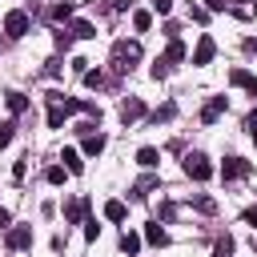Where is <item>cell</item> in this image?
<instances>
[{
  "label": "cell",
  "mask_w": 257,
  "mask_h": 257,
  "mask_svg": "<svg viewBox=\"0 0 257 257\" xmlns=\"http://www.w3.org/2000/svg\"><path fill=\"white\" fill-rule=\"evenodd\" d=\"M60 161H64V169H68V173H80V169H84V161H80V153H76V149H64V153H60Z\"/></svg>",
  "instance_id": "16"
},
{
  "label": "cell",
  "mask_w": 257,
  "mask_h": 257,
  "mask_svg": "<svg viewBox=\"0 0 257 257\" xmlns=\"http://www.w3.org/2000/svg\"><path fill=\"white\" fill-rule=\"evenodd\" d=\"M153 185H157V181H153V177H145V181H141V185H137V189H133V197H145V193H149V189H153Z\"/></svg>",
  "instance_id": "31"
},
{
  "label": "cell",
  "mask_w": 257,
  "mask_h": 257,
  "mask_svg": "<svg viewBox=\"0 0 257 257\" xmlns=\"http://www.w3.org/2000/svg\"><path fill=\"white\" fill-rule=\"evenodd\" d=\"M24 173H28V165H24V161H16V165H12V177H16V181H24Z\"/></svg>",
  "instance_id": "34"
},
{
  "label": "cell",
  "mask_w": 257,
  "mask_h": 257,
  "mask_svg": "<svg viewBox=\"0 0 257 257\" xmlns=\"http://www.w3.org/2000/svg\"><path fill=\"white\" fill-rule=\"evenodd\" d=\"M145 241H149V245H169V233H165L157 221H149V225H145Z\"/></svg>",
  "instance_id": "12"
},
{
  "label": "cell",
  "mask_w": 257,
  "mask_h": 257,
  "mask_svg": "<svg viewBox=\"0 0 257 257\" xmlns=\"http://www.w3.org/2000/svg\"><path fill=\"white\" fill-rule=\"evenodd\" d=\"M12 128H16L12 120H4V124H0V149H8V145H12Z\"/></svg>",
  "instance_id": "25"
},
{
  "label": "cell",
  "mask_w": 257,
  "mask_h": 257,
  "mask_svg": "<svg viewBox=\"0 0 257 257\" xmlns=\"http://www.w3.org/2000/svg\"><path fill=\"white\" fill-rule=\"evenodd\" d=\"M221 112H225V96H213V100H209V104L201 108V120H205V124H213V120H217Z\"/></svg>",
  "instance_id": "11"
},
{
  "label": "cell",
  "mask_w": 257,
  "mask_h": 257,
  "mask_svg": "<svg viewBox=\"0 0 257 257\" xmlns=\"http://www.w3.org/2000/svg\"><path fill=\"white\" fill-rule=\"evenodd\" d=\"M104 80H108V76H104L100 68H88V72H84V84H88V88H100Z\"/></svg>",
  "instance_id": "22"
},
{
  "label": "cell",
  "mask_w": 257,
  "mask_h": 257,
  "mask_svg": "<svg viewBox=\"0 0 257 257\" xmlns=\"http://www.w3.org/2000/svg\"><path fill=\"white\" fill-rule=\"evenodd\" d=\"M28 245H32V229H28V225H12V229H8V249L20 253V249H28Z\"/></svg>",
  "instance_id": "6"
},
{
  "label": "cell",
  "mask_w": 257,
  "mask_h": 257,
  "mask_svg": "<svg viewBox=\"0 0 257 257\" xmlns=\"http://www.w3.org/2000/svg\"><path fill=\"white\" fill-rule=\"evenodd\" d=\"M0 225H4V229H12V213H8V209H0Z\"/></svg>",
  "instance_id": "36"
},
{
  "label": "cell",
  "mask_w": 257,
  "mask_h": 257,
  "mask_svg": "<svg viewBox=\"0 0 257 257\" xmlns=\"http://www.w3.org/2000/svg\"><path fill=\"white\" fill-rule=\"evenodd\" d=\"M149 72H153V80H165V72H169V64H165V60H161V56H157V64H153V68H149Z\"/></svg>",
  "instance_id": "27"
},
{
  "label": "cell",
  "mask_w": 257,
  "mask_h": 257,
  "mask_svg": "<svg viewBox=\"0 0 257 257\" xmlns=\"http://www.w3.org/2000/svg\"><path fill=\"white\" fill-rule=\"evenodd\" d=\"M80 217H84V201H68V205H64V221H68V225H76Z\"/></svg>",
  "instance_id": "18"
},
{
  "label": "cell",
  "mask_w": 257,
  "mask_h": 257,
  "mask_svg": "<svg viewBox=\"0 0 257 257\" xmlns=\"http://www.w3.org/2000/svg\"><path fill=\"white\" fill-rule=\"evenodd\" d=\"M112 8H116V12H124V8H133V0H112Z\"/></svg>",
  "instance_id": "37"
},
{
  "label": "cell",
  "mask_w": 257,
  "mask_h": 257,
  "mask_svg": "<svg viewBox=\"0 0 257 257\" xmlns=\"http://www.w3.org/2000/svg\"><path fill=\"white\" fill-rule=\"evenodd\" d=\"M197 209H201V213H217V201H213V197H197Z\"/></svg>",
  "instance_id": "29"
},
{
  "label": "cell",
  "mask_w": 257,
  "mask_h": 257,
  "mask_svg": "<svg viewBox=\"0 0 257 257\" xmlns=\"http://www.w3.org/2000/svg\"><path fill=\"white\" fill-rule=\"evenodd\" d=\"M120 253L137 257V253H141V233H133V229H128V233H120Z\"/></svg>",
  "instance_id": "13"
},
{
  "label": "cell",
  "mask_w": 257,
  "mask_h": 257,
  "mask_svg": "<svg viewBox=\"0 0 257 257\" xmlns=\"http://www.w3.org/2000/svg\"><path fill=\"white\" fill-rule=\"evenodd\" d=\"M229 80H233L237 88H245V92H253V96H257V76H253V72H245V68H233V72H229Z\"/></svg>",
  "instance_id": "8"
},
{
  "label": "cell",
  "mask_w": 257,
  "mask_h": 257,
  "mask_svg": "<svg viewBox=\"0 0 257 257\" xmlns=\"http://www.w3.org/2000/svg\"><path fill=\"white\" fill-rule=\"evenodd\" d=\"M221 177H225V181H241V177H249V161H245V157H225Z\"/></svg>",
  "instance_id": "4"
},
{
  "label": "cell",
  "mask_w": 257,
  "mask_h": 257,
  "mask_svg": "<svg viewBox=\"0 0 257 257\" xmlns=\"http://www.w3.org/2000/svg\"><path fill=\"white\" fill-rule=\"evenodd\" d=\"M68 16H72V4H68V0H64V4H56V8H52V20H68Z\"/></svg>",
  "instance_id": "26"
},
{
  "label": "cell",
  "mask_w": 257,
  "mask_h": 257,
  "mask_svg": "<svg viewBox=\"0 0 257 257\" xmlns=\"http://www.w3.org/2000/svg\"><path fill=\"white\" fill-rule=\"evenodd\" d=\"M64 177H68V169H64V165H48V173H44V181H48V185H64Z\"/></svg>",
  "instance_id": "19"
},
{
  "label": "cell",
  "mask_w": 257,
  "mask_h": 257,
  "mask_svg": "<svg viewBox=\"0 0 257 257\" xmlns=\"http://www.w3.org/2000/svg\"><path fill=\"white\" fill-rule=\"evenodd\" d=\"M84 153H88V157L104 153V137H100V133H88V137H84Z\"/></svg>",
  "instance_id": "17"
},
{
  "label": "cell",
  "mask_w": 257,
  "mask_h": 257,
  "mask_svg": "<svg viewBox=\"0 0 257 257\" xmlns=\"http://www.w3.org/2000/svg\"><path fill=\"white\" fill-rule=\"evenodd\" d=\"M4 32H8L12 40H20V36L28 32V12H20V8H12V12L4 16Z\"/></svg>",
  "instance_id": "3"
},
{
  "label": "cell",
  "mask_w": 257,
  "mask_h": 257,
  "mask_svg": "<svg viewBox=\"0 0 257 257\" xmlns=\"http://www.w3.org/2000/svg\"><path fill=\"white\" fill-rule=\"evenodd\" d=\"M149 24H153V12H145V8H137V12H133V28H137V32H145Z\"/></svg>",
  "instance_id": "21"
},
{
  "label": "cell",
  "mask_w": 257,
  "mask_h": 257,
  "mask_svg": "<svg viewBox=\"0 0 257 257\" xmlns=\"http://www.w3.org/2000/svg\"><path fill=\"white\" fill-rule=\"evenodd\" d=\"M84 237L96 241V237H100V225H96V221H84Z\"/></svg>",
  "instance_id": "32"
},
{
  "label": "cell",
  "mask_w": 257,
  "mask_h": 257,
  "mask_svg": "<svg viewBox=\"0 0 257 257\" xmlns=\"http://www.w3.org/2000/svg\"><path fill=\"white\" fill-rule=\"evenodd\" d=\"M157 161H161V153H157L153 145H145V149H137V165H145V169H153Z\"/></svg>",
  "instance_id": "15"
},
{
  "label": "cell",
  "mask_w": 257,
  "mask_h": 257,
  "mask_svg": "<svg viewBox=\"0 0 257 257\" xmlns=\"http://www.w3.org/2000/svg\"><path fill=\"white\" fill-rule=\"evenodd\" d=\"M241 221H245V225H253V229H257V205H249V209H241Z\"/></svg>",
  "instance_id": "30"
},
{
  "label": "cell",
  "mask_w": 257,
  "mask_h": 257,
  "mask_svg": "<svg viewBox=\"0 0 257 257\" xmlns=\"http://www.w3.org/2000/svg\"><path fill=\"white\" fill-rule=\"evenodd\" d=\"M68 32H72L76 40H92V36H96V28H92L88 20H72V28H68Z\"/></svg>",
  "instance_id": "14"
},
{
  "label": "cell",
  "mask_w": 257,
  "mask_h": 257,
  "mask_svg": "<svg viewBox=\"0 0 257 257\" xmlns=\"http://www.w3.org/2000/svg\"><path fill=\"white\" fill-rule=\"evenodd\" d=\"M161 60H165V64H181V60H185V44L173 36V40L165 44V56H161Z\"/></svg>",
  "instance_id": "9"
},
{
  "label": "cell",
  "mask_w": 257,
  "mask_h": 257,
  "mask_svg": "<svg viewBox=\"0 0 257 257\" xmlns=\"http://www.w3.org/2000/svg\"><path fill=\"white\" fill-rule=\"evenodd\" d=\"M173 112H177V104H161V108H157V112H153V120H169V116H173Z\"/></svg>",
  "instance_id": "28"
},
{
  "label": "cell",
  "mask_w": 257,
  "mask_h": 257,
  "mask_svg": "<svg viewBox=\"0 0 257 257\" xmlns=\"http://www.w3.org/2000/svg\"><path fill=\"white\" fill-rule=\"evenodd\" d=\"M137 60H141V44L137 40H116L112 44V68L116 72H133Z\"/></svg>",
  "instance_id": "1"
},
{
  "label": "cell",
  "mask_w": 257,
  "mask_h": 257,
  "mask_svg": "<svg viewBox=\"0 0 257 257\" xmlns=\"http://www.w3.org/2000/svg\"><path fill=\"white\" fill-rule=\"evenodd\" d=\"M205 8H209V12H225V8H229V0H205Z\"/></svg>",
  "instance_id": "33"
},
{
  "label": "cell",
  "mask_w": 257,
  "mask_h": 257,
  "mask_svg": "<svg viewBox=\"0 0 257 257\" xmlns=\"http://www.w3.org/2000/svg\"><path fill=\"white\" fill-rule=\"evenodd\" d=\"M245 48H249V52H257V36H253V40H245Z\"/></svg>",
  "instance_id": "38"
},
{
  "label": "cell",
  "mask_w": 257,
  "mask_h": 257,
  "mask_svg": "<svg viewBox=\"0 0 257 257\" xmlns=\"http://www.w3.org/2000/svg\"><path fill=\"white\" fill-rule=\"evenodd\" d=\"M233 253V237H221L217 245H213V257H229Z\"/></svg>",
  "instance_id": "23"
},
{
  "label": "cell",
  "mask_w": 257,
  "mask_h": 257,
  "mask_svg": "<svg viewBox=\"0 0 257 257\" xmlns=\"http://www.w3.org/2000/svg\"><path fill=\"white\" fill-rule=\"evenodd\" d=\"M4 104H8V112H12V116L28 112V96H24V92H4Z\"/></svg>",
  "instance_id": "10"
},
{
  "label": "cell",
  "mask_w": 257,
  "mask_h": 257,
  "mask_svg": "<svg viewBox=\"0 0 257 257\" xmlns=\"http://www.w3.org/2000/svg\"><path fill=\"white\" fill-rule=\"evenodd\" d=\"M141 116H145V100H141V96H124V100H120V120L133 124V120H141Z\"/></svg>",
  "instance_id": "5"
},
{
  "label": "cell",
  "mask_w": 257,
  "mask_h": 257,
  "mask_svg": "<svg viewBox=\"0 0 257 257\" xmlns=\"http://www.w3.org/2000/svg\"><path fill=\"white\" fill-rule=\"evenodd\" d=\"M253 141H257V133H253Z\"/></svg>",
  "instance_id": "39"
},
{
  "label": "cell",
  "mask_w": 257,
  "mask_h": 257,
  "mask_svg": "<svg viewBox=\"0 0 257 257\" xmlns=\"http://www.w3.org/2000/svg\"><path fill=\"white\" fill-rule=\"evenodd\" d=\"M64 116H68L64 108H48V128H60V124H64Z\"/></svg>",
  "instance_id": "24"
},
{
  "label": "cell",
  "mask_w": 257,
  "mask_h": 257,
  "mask_svg": "<svg viewBox=\"0 0 257 257\" xmlns=\"http://www.w3.org/2000/svg\"><path fill=\"white\" fill-rule=\"evenodd\" d=\"M104 217L108 221H124V201H104Z\"/></svg>",
  "instance_id": "20"
},
{
  "label": "cell",
  "mask_w": 257,
  "mask_h": 257,
  "mask_svg": "<svg viewBox=\"0 0 257 257\" xmlns=\"http://www.w3.org/2000/svg\"><path fill=\"white\" fill-rule=\"evenodd\" d=\"M185 173H189L193 181H209V177H213V165H209L205 153H189V157H185Z\"/></svg>",
  "instance_id": "2"
},
{
  "label": "cell",
  "mask_w": 257,
  "mask_h": 257,
  "mask_svg": "<svg viewBox=\"0 0 257 257\" xmlns=\"http://www.w3.org/2000/svg\"><path fill=\"white\" fill-rule=\"evenodd\" d=\"M217 56V44H213V36H201L197 40V48H193V64H209Z\"/></svg>",
  "instance_id": "7"
},
{
  "label": "cell",
  "mask_w": 257,
  "mask_h": 257,
  "mask_svg": "<svg viewBox=\"0 0 257 257\" xmlns=\"http://www.w3.org/2000/svg\"><path fill=\"white\" fill-rule=\"evenodd\" d=\"M169 8H173V0H153V12H161V16H165Z\"/></svg>",
  "instance_id": "35"
}]
</instances>
